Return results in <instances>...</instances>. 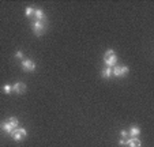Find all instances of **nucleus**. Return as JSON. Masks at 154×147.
<instances>
[{"label": "nucleus", "instance_id": "nucleus-1", "mask_svg": "<svg viewBox=\"0 0 154 147\" xmlns=\"http://www.w3.org/2000/svg\"><path fill=\"white\" fill-rule=\"evenodd\" d=\"M18 124H19V121H18L17 117H10L8 120L0 123V128H2L6 133H8V135L11 136V133L18 128Z\"/></svg>", "mask_w": 154, "mask_h": 147}, {"label": "nucleus", "instance_id": "nucleus-2", "mask_svg": "<svg viewBox=\"0 0 154 147\" xmlns=\"http://www.w3.org/2000/svg\"><path fill=\"white\" fill-rule=\"evenodd\" d=\"M32 29H33V33L34 35L37 37H41L47 33L48 30V26H47V20H34L32 23Z\"/></svg>", "mask_w": 154, "mask_h": 147}, {"label": "nucleus", "instance_id": "nucleus-3", "mask_svg": "<svg viewBox=\"0 0 154 147\" xmlns=\"http://www.w3.org/2000/svg\"><path fill=\"white\" fill-rule=\"evenodd\" d=\"M104 63H105V67H112V68H113V67L116 66L117 56L113 49H108L106 52L104 53Z\"/></svg>", "mask_w": 154, "mask_h": 147}, {"label": "nucleus", "instance_id": "nucleus-4", "mask_svg": "<svg viewBox=\"0 0 154 147\" xmlns=\"http://www.w3.org/2000/svg\"><path fill=\"white\" fill-rule=\"evenodd\" d=\"M20 67H22L23 71H26V72H33V71H35V68H37V64H35L32 59H23L22 63H20Z\"/></svg>", "mask_w": 154, "mask_h": 147}, {"label": "nucleus", "instance_id": "nucleus-5", "mask_svg": "<svg viewBox=\"0 0 154 147\" xmlns=\"http://www.w3.org/2000/svg\"><path fill=\"white\" fill-rule=\"evenodd\" d=\"M27 136V131L25 130V128H19L18 127L17 130L14 131V132L11 133V138L14 139L15 142H20V140H23Z\"/></svg>", "mask_w": 154, "mask_h": 147}, {"label": "nucleus", "instance_id": "nucleus-6", "mask_svg": "<svg viewBox=\"0 0 154 147\" xmlns=\"http://www.w3.org/2000/svg\"><path fill=\"white\" fill-rule=\"evenodd\" d=\"M112 69H113V76H117V78H123L130 72V68L127 66H116Z\"/></svg>", "mask_w": 154, "mask_h": 147}, {"label": "nucleus", "instance_id": "nucleus-7", "mask_svg": "<svg viewBox=\"0 0 154 147\" xmlns=\"http://www.w3.org/2000/svg\"><path fill=\"white\" fill-rule=\"evenodd\" d=\"M27 90L26 84L22 83V82H17V83H14V86H12V91L15 93V94H25Z\"/></svg>", "mask_w": 154, "mask_h": 147}, {"label": "nucleus", "instance_id": "nucleus-8", "mask_svg": "<svg viewBox=\"0 0 154 147\" xmlns=\"http://www.w3.org/2000/svg\"><path fill=\"white\" fill-rule=\"evenodd\" d=\"M127 132H128L130 138H138V136L140 135V128L137 127V125H132V127L130 128V131H127Z\"/></svg>", "mask_w": 154, "mask_h": 147}, {"label": "nucleus", "instance_id": "nucleus-9", "mask_svg": "<svg viewBox=\"0 0 154 147\" xmlns=\"http://www.w3.org/2000/svg\"><path fill=\"white\" fill-rule=\"evenodd\" d=\"M112 75H113V69H112V67H105V68L101 71V76L105 78V79H109Z\"/></svg>", "mask_w": 154, "mask_h": 147}, {"label": "nucleus", "instance_id": "nucleus-10", "mask_svg": "<svg viewBox=\"0 0 154 147\" xmlns=\"http://www.w3.org/2000/svg\"><path fill=\"white\" fill-rule=\"evenodd\" d=\"M34 18L35 20H47V17H45V14H44V11L41 8L34 10Z\"/></svg>", "mask_w": 154, "mask_h": 147}, {"label": "nucleus", "instance_id": "nucleus-11", "mask_svg": "<svg viewBox=\"0 0 154 147\" xmlns=\"http://www.w3.org/2000/svg\"><path fill=\"white\" fill-rule=\"evenodd\" d=\"M128 147H140V140L138 138H131L127 143Z\"/></svg>", "mask_w": 154, "mask_h": 147}, {"label": "nucleus", "instance_id": "nucleus-12", "mask_svg": "<svg viewBox=\"0 0 154 147\" xmlns=\"http://www.w3.org/2000/svg\"><path fill=\"white\" fill-rule=\"evenodd\" d=\"M34 10L33 7H26V10H25V15H26L27 18H33L34 17Z\"/></svg>", "mask_w": 154, "mask_h": 147}, {"label": "nucleus", "instance_id": "nucleus-13", "mask_svg": "<svg viewBox=\"0 0 154 147\" xmlns=\"http://www.w3.org/2000/svg\"><path fill=\"white\" fill-rule=\"evenodd\" d=\"M2 91H3L4 94H11L12 93V86L11 84H4L3 89H2Z\"/></svg>", "mask_w": 154, "mask_h": 147}, {"label": "nucleus", "instance_id": "nucleus-14", "mask_svg": "<svg viewBox=\"0 0 154 147\" xmlns=\"http://www.w3.org/2000/svg\"><path fill=\"white\" fill-rule=\"evenodd\" d=\"M120 136H122V139H124V140H127V139H130V136H128V132L125 130L120 131Z\"/></svg>", "mask_w": 154, "mask_h": 147}, {"label": "nucleus", "instance_id": "nucleus-15", "mask_svg": "<svg viewBox=\"0 0 154 147\" xmlns=\"http://www.w3.org/2000/svg\"><path fill=\"white\" fill-rule=\"evenodd\" d=\"M15 57L20 59V60H23V53L20 52V51H17V52H15Z\"/></svg>", "mask_w": 154, "mask_h": 147}]
</instances>
